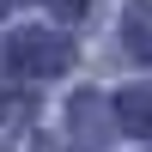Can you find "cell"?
<instances>
[{
    "label": "cell",
    "mask_w": 152,
    "mask_h": 152,
    "mask_svg": "<svg viewBox=\"0 0 152 152\" xmlns=\"http://www.w3.org/2000/svg\"><path fill=\"white\" fill-rule=\"evenodd\" d=\"M67 37H55V31H24L18 43H12V61H18L24 73H61L67 67Z\"/></svg>",
    "instance_id": "1"
},
{
    "label": "cell",
    "mask_w": 152,
    "mask_h": 152,
    "mask_svg": "<svg viewBox=\"0 0 152 152\" xmlns=\"http://www.w3.org/2000/svg\"><path fill=\"white\" fill-rule=\"evenodd\" d=\"M116 122L128 134H152V85H134V91L116 97Z\"/></svg>",
    "instance_id": "2"
},
{
    "label": "cell",
    "mask_w": 152,
    "mask_h": 152,
    "mask_svg": "<svg viewBox=\"0 0 152 152\" xmlns=\"http://www.w3.org/2000/svg\"><path fill=\"white\" fill-rule=\"evenodd\" d=\"M128 31H134V55H146V61H152V12H146V6H134V12H128Z\"/></svg>",
    "instance_id": "3"
},
{
    "label": "cell",
    "mask_w": 152,
    "mask_h": 152,
    "mask_svg": "<svg viewBox=\"0 0 152 152\" xmlns=\"http://www.w3.org/2000/svg\"><path fill=\"white\" fill-rule=\"evenodd\" d=\"M43 6L55 12V18H79V12H85V0H43Z\"/></svg>",
    "instance_id": "4"
},
{
    "label": "cell",
    "mask_w": 152,
    "mask_h": 152,
    "mask_svg": "<svg viewBox=\"0 0 152 152\" xmlns=\"http://www.w3.org/2000/svg\"><path fill=\"white\" fill-rule=\"evenodd\" d=\"M6 6H12V0H0V12H6Z\"/></svg>",
    "instance_id": "5"
}]
</instances>
